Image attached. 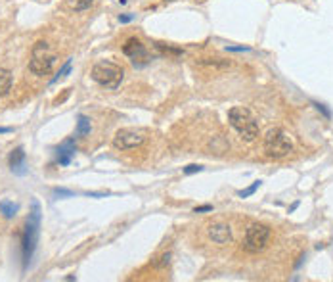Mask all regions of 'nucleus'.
I'll list each match as a JSON object with an SVG mask.
<instances>
[{
  "instance_id": "nucleus-1",
  "label": "nucleus",
  "mask_w": 333,
  "mask_h": 282,
  "mask_svg": "<svg viewBox=\"0 0 333 282\" xmlns=\"http://www.w3.org/2000/svg\"><path fill=\"white\" fill-rule=\"evenodd\" d=\"M38 232H40V204L36 200H33L31 204V213L23 232H21V253H23V269H27L36 250V242H38Z\"/></svg>"
},
{
  "instance_id": "nucleus-2",
  "label": "nucleus",
  "mask_w": 333,
  "mask_h": 282,
  "mask_svg": "<svg viewBox=\"0 0 333 282\" xmlns=\"http://www.w3.org/2000/svg\"><path fill=\"white\" fill-rule=\"evenodd\" d=\"M228 123L245 142H253L259 136V123L247 108H242V106L232 108L228 112Z\"/></svg>"
},
{
  "instance_id": "nucleus-3",
  "label": "nucleus",
  "mask_w": 333,
  "mask_h": 282,
  "mask_svg": "<svg viewBox=\"0 0 333 282\" xmlns=\"http://www.w3.org/2000/svg\"><path fill=\"white\" fill-rule=\"evenodd\" d=\"M90 77L94 83H98L100 87L104 89H119L124 79V69H123L119 63L109 62V60H102L98 62L90 71Z\"/></svg>"
},
{
  "instance_id": "nucleus-4",
  "label": "nucleus",
  "mask_w": 333,
  "mask_h": 282,
  "mask_svg": "<svg viewBox=\"0 0 333 282\" xmlns=\"http://www.w3.org/2000/svg\"><path fill=\"white\" fill-rule=\"evenodd\" d=\"M56 60H58V56L50 48V44L46 40H38V42H35V46L31 50L29 71L36 77H44L54 69Z\"/></svg>"
},
{
  "instance_id": "nucleus-5",
  "label": "nucleus",
  "mask_w": 333,
  "mask_h": 282,
  "mask_svg": "<svg viewBox=\"0 0 333 282\" xmlns=\"http://www.w3.org/2000/svg\"><path fill=\"white\" fill-rule=\"evenodd\" d=\"M293 152V142L281 129H270L264 136V154L274 159L289 156Z\"/></svg>"
},
{
  "instance_id": "nucleus-6",
  "label": "nucleus",
  "mask_w": 333,
  "mask_h": 282,
  "mask_svg": "<svg viewBox=\"0 0 333 282\" xmlns=\"http://www.w3.org/2000/svg\"><path fill=\"white\" fill-rule=\"evenodd\" d=\"M268 238H270V226L261 225V223H253L245 230L243 250L249 251V253H259L266 248Z\"/></svg>"
},
{
  "instance_id": "nucleus-7",
  "label": "nucleus",
  "mask_w": 333,
  "mask_h": 282,
  "mask_svg": "<svg viewBox=\"0 0 333 282\" xmlns=\"http://www.w3.org/2000/svg\"><path fill=\"white\" fill-rule=\"evenodd\" d=\"M123 54L134 63L136 67H142V65L150 63V52H148L146 44L140 38H136V37L126 38V42L123 44Z\"/></svg>"
},
{
  "instance_id": "nucleus-8",
  "label": "nucleus",
  "mask_w": 333,
  "mask_h": 282,
  "mask_svg": "<svg viewBox=\"0 0 333 282\" xmlns=\"http://www.w3.org/2000/svg\"><path fill=\"white\" fill-rule=\"evenodd\" d=\"M144 140H146L144 131H140V129H121L113 136V146L117 150H132V148L140 146Z\"/></svg>"
},
{
  "instance_id": "nucleus-9",
  "label": "nucleus",
  "mask_w": 333,
  "mask_h": 282,
  "mask_svg": "<svg viewBox=\"0 0 333 282\" xmlns=\"http://www.w3.org/2000/svg\"><path fill=\"white\" fill-rule=\"evenodd\" d=\"M207 236H209V240H212L214 244H220V246H224V244H230V242H232V230H230V226H228V225H224V223H214V225H209V228H207Z\"/></svg>"
},
{
  "instance_id": "nucleus-10",
  "label": "nucleus",
  "mask_w": 333,
  "mask_h": 282,
  "mask_svg": "<svg viewBox=\"0 0 333 282\" xmlns=\"http://www.w3.org/2000/svg\"><path fill=\"white\" fill-rule=\"evenodd\" d=\"M75 152H77V140H75V136L65 138L60 146H58V150H56V163L63 165V167L69 165L71 159L75 157Z\"/></svg>"
},
{
  "instance_id": "nucleus-11",
  "label": "nucleus",
  "mask_w": 333,
  "mask_h": 282,
  "mask_svg": "<svg viewBox=\"0 0 333 282\" xmlns=\"http://www.w3.org/2000/svg\"><path fill=\"white\" fill-rule=\"evenodd\" d=\"M8 161H10V169H12L14 175H19L21 177V175L27 173V167H25V152H23L21 146H18V148L12 150Z\"/></svg>"
},
{
  "instance_id": "nucleus-12",
  "label": "nucleus",
  "mask_w": 333,
  "mask_h": 282,
  "mask_svg": "<svg viewBox=\"0 0 333 282\" xmlns=\"http://www.w3.org/2000/svg\"><path fill=\"white\" fill-rule=\"evenodd\" d=\"M12 83H14V79H12V73H10L8 69L0 67V96H6V94L10 93V89H12Z\"/></svg>"
},
{
  "instance_id": "nucleus-13",
  "label": "nucleus",
  "mask_w": 333,
  "mask_h": 282,
  "mask_svg": "<svg viewBox=\"0 0 333 282\" xmlns=\"http://www.w3.org/2000/svg\"><path fill=\"white\" fill-rule=\"evenodd\" d=\"M18 211H19V206H18V204H14V202H10V200H2V202H0V213H2L6 219L16 217Z\"/></svg>"
},
{
  "instance_id": "nucleus-14",
  "label": "nucleus",
  "mask_w": 333,
  "mask_h": 282,
  "mask_svg": "<svg viewBox=\"0 0 333 282\" xmlns=\"http://www.w3.org/2000/svg\"><path fill=\"white\" fill-rule=\"evenodd\" d=\"M90 134V119L87 115H79L77 119V136H87Z\"/></svg>"
},
{
  "instance_id": "nucleus-15",
  "label": "nucleus",
  "mask_w": 333,
  "mask_h": 282,
  "mask_svg": "<svg viewBox=\"0 0 333 282\" xmlns=\"http://www.w3.org/2000/svg\"><path fill=\"white\" fill-rule=\"evenodd\" d=\"M94 2L96 0H69V6L77 12H83V10H88Z\"/></svg>"
},
{
  "instance_id": "nucleus-16",
  "label": "nucleus",
  "mask_w": 333,
  "mask_h": 282,
  "mask_svg": "<svg viewBox=\"0 0 333 282\" xmlns=\"http://www.w3.org/2000/svg\"><path fill=\"white\" fill-rule=\"evenodd\" d=\"M69 71H71V60H67V62H65V65H63L60 71H58V75H56V77H54V79L50 81V85H56V83L60 81L61 77H65V75H67Z\"/></svg>"
},
{
  "instance_id": "nucleus-17",
  "label": "nucleus",
  "mask_w": 333,
  "mask_h": 282,
  "mask_svg": "<svg viewBox=\"0 0 333 282\" xmlns=\"http://www.w3.org/2000/svg\"><path fill=\"white\" fill-rule=\"evenodd\" d=\"M259 187H261V181H255V183H253V185H251L249 188H245V190H240V192H238V196H240V198H247V196L255 194Z\"/></svg>"
},
{
  "instance_id": "nucleus-18",
  "label": "nucleus",
  "mask_w": 333,
  "mask_h": 282,
  "mask_svg": "<svg viewBox=\"0 0 333 282\" xmlns=\"http://www.w3.org/2000/svg\"><path fill=\"white\" fill-rule=\"evenodd\" d=\"M199 171H203V167L201 165H188V167H184V173L186 175H193V173H199Z\"/></svg>"
},
{
  "instance_id": "nucleus-19",
  "label": "nucleus",
  "mask_w": 333,
  "mask_h": 282,
  "mask_svg": "<svg viewBox=\"0 0 333 282\" xmlns=\"http://www.w3.org/2000/svg\"><path fill=\"white\" fill-rule=\"evenodd\" d=\"M54 194H56V196H73V192H71V190H65V188H56Z\"/></svg>"
},
{
  "instance_id": "nucleus-20",
  "label": "nucleus",
  "mask_w": 333,
  "mask_h": 282,
  "mask_svg": "<svg viewBox=\"0 0 333 282\" xmlns=\"http://www.w3.org/2000/svg\"><path fill=\"white\" fill-rule=\"evenodd\" d=\"M205 211H212V206H199L193 209V213H205Z\"/></svg>"
},
{
  "instance_id": "nucleus-21",
  "label": "nucleus",
  "mask_w": 333,
  "mask_h": 282,
  "mask_svg": "<svg viewBox=\"0 0 333 282\" xmlns=\"http://www.w3.org/2000/svg\"><path fill=\"white\" fill-rule=\"evenodd\" d=\"M228 50L230 52H245V50H249L247 46H228Z\"/></svg>"
},
{
  "instance_id": "nucleus-22",
  "label": "nucleus",
  "mask_w": 333,
  "mask_h": 282,
  "mask_svg": "<svg viewBox=\"0 0 333 282\" xmlns=\"http://www.w3.org/2000/svg\"><path fill=\"white\" fill-rule=\"evenodd\" d=\"M119 21L121 23H128V21H132V16H119Z\"/></svg>"
},
{
  "instance_id": "nucleus-23",
  "label": "nucleus",
  "mask_w": 333,
  "mask_h": 282,
  "mask_svg": "<svg viewBox=\"0 0 333 282\" xmlns=\"http://www.w3.org/2000/svg\"><path fill=\"white\" fill-rule=\"evenodd\" d=\"M316 108H318L320 112H324V115H326V117H330V112H328V110H326V108H324L322 104H316Z\"/></svg>"
},
{
  "instance_id": "nucleus-24",
  "label": "nucleus",
  "mask_w": 333,
  "mask_h": 282,
  "mask_svg": "<svg viewBox=\"0 0 333 282\" xmlns=\"http://www.w3.org/2000/svg\"><path fill=\"white\" fill-rule=\"evenodd\" d=\"M14 129H10V127H0V134H6V132H12Z\"/></svg>"
}]
</instances>
